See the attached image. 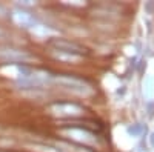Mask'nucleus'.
Returning <instances> with one entry per match:
<instances>
[{
  "mask_svg": "<svg viewBox=\"0 0 154 152\" xmlns=\"http://www.w3.org/2000/svg\"><path fill=\"white\" fill-rule=\"evenodd\" d=\"M56 82L62 88H65V89H68V91H71L77 95H91L93 94V88L88 83H85L80 79L71 77V75H59L56 79Z\"/></svg>",
  "mask_w": 154,
  "mask_h": 152,
  "instance_id": "f257e3e1",
  "label": "nucleus"
},
{
  "mask_svg": "<svg viewBox=\"0 0 154 152\" xmlns=\"http://www.w3.org/2000/svg\"><path fill=\"white\" fill-rule=\"evenodd\" d=\"M51 114L56 117L69 118V117H79L83 114V108L75 103H54L49 108Z\"/></svg>",
  "mask_w": 154,
  "mask_h": 152,
  "instance_id": "f03ea898",
  "label": "nucleus"
},
{
  "mask_svg": "<svg viewBox=\"0 0 154 152\" xmlns=\"http://www.w3.org/2000/svg\"><path fill=\"white\" fill-rule=\"evenodd\" d=\"M63 135H68L71 140H74L75 143H85V145H96L97 138L93 132H89L86 129H80V128H71V129H65L62 131Z\"/></svg>",
  "mask_w": 154,
  "mask_h": 152,
  "instance_id": "7ed1b4c3",
  "label": "nucleus"
},
{
  "mask_svg": "<svg viewBox=\"0 0 154 152\" xmlns=\"http://www.w3.org/2000/svg\"><path fill=\"white\" fill-rule=\"evenodd\" d=\"M12 20H14L16 25L23 26V28H34L35 26V17L25 9H14L12 11Z\"/></svg>",
  "mask_w": 154,
  "mask_h": 152,
  "instance_id": "20e7f679",
  "label": "nucleus"
},
{
  "mask_svg": "<svg viewBox=\"0 0 154 152\" xmlns=\"http://www.w3.org/2000/svg\"><path fill=\"white\" fill-rule=\"evenodd\" d=\"M53 45L56 46V51L63 54H72V55H80L82 48L75 43H69L66 40H54Z\"/></svg>",
  "mask_w": 154,
  "mask_h": 152,
  "instance_id": "39448f33",
  "label": "nucleus"
},
{
  "mask_svg": "<svg viewBox=\"0 0 154 152\" xmlns=\"http://www.w3.org/2000/svg\"><path fill=\"white\" fill-rule=\"evenodd\" d=\"M0 57L9 60V61H22L25 58H28V54L25 51H17V49H6L0 52Z\"/></svg>",
  "mask_w": 154,
  "mask_h": 152,
  "instance_id": "423d86ee",
  "label": "nucleus"
},
{
  "mask_svg": "<svg viewBox=\"0 0 154 152\" xmlns=\"http://www.w3.org/2000/svg\"><path fill=\"white\" fill-rule=\"evenodd\" d=\"M57 148H59L60 152H63V151H65V152H91V151H88V149H85V148L71 146V145H68V143H59Z\"/></svg>",
  "mask_w": 154,
  "mask_h": 152,
  "instance_id": "0eeeda50",
  "label": "nucleus"
},
{
  "mask_svg": "<svg viewBox=\"0 0 154 152\" xmlns=\"http://www.w3.org/2000/svg\"><path fill=\"white\" fill-rule=\"evenodd\" d=\"M31 151H34V152H60L59 149H56V148H51V146H46V145H31V146H28Z\"/></svg>",
  "mask_w": 154,
  "mask_h": 152,
  "instance_id": "6e6552de",
  "label": "nucleus"
},
{
  "mask_svg": "<svg viewBox=\"0 0 154 152\" xmlns=\"http://www.w3.org/2000/svg\"><path fill=\"white\" fill-rule=\"evenodd\" d=\"M142 131H143V126L142 124H133V126H130V128H128V132H130L133 137H139L140 134H142Z\"/></svg>",
  "mask_w": 154,
  "mask_h": 152,
  "instance_id": "1a4fd4ad",
  "label": "nucleus"
},
{
  "mask_svg": "<svg viewBox=\"0 0 154 152\" xmlns=\"http://www.w3.org/2000/svg\"><path fill=\"white\" fill-rule=\"evenodd\" d=\"M149 145H151V146H154V132L149 135Z\"/></svg>",
  "mask_w": 154,
  "mask_h": 152,
  "instance_id": "9d476101",
  "label": "nucleus"
}]
</instances>
